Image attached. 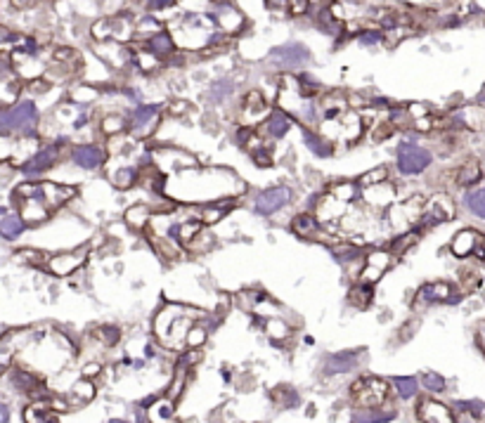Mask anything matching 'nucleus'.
Instances as JSON below:
<instances>
[{
	"label": "nucleus",
	"instance_id": "49",
	"mask_svg": "<svg viewBox=\"0 0 485 423\" xmlns=\"http://www.w3.org/2000/svg\"><path fill=\"white\" fill-rule=\"evenodd\" d=\"M479 333H481V345L485 348V322L481 324V331H479Z\"/></svg>",
	"mask_w": 485,
	"mask_h": 423
},
{
	"label": "nucleus",
	"instance_id": "7",
	"mask_svg": "<svg viewBox=\"0 0 485 423\" xmlns=\"http://www.w3.org/2000/svg\"><path fill=\"white\" fill-rule=\"evenodd\" d=\"M268 59L282 71H298L311 62V53H308V48L301 46V43H286V46L275 48Z\"/></svg>",
	"mask_w": 485,
	"mask_h": 423
},
{
	"label": "nucleus",
	"instance_id": "36",
	"mask_svg": "<svg viewBox=\"0 0 485 423\" xmlns=\"http://www.w3.org/2000/svg\"><path fill=\"white\" fill-rule=\"evenodd\" d=\"M161 31H164V28H161L159 21H157V19H152V14H147V17L137 24L135 36H140V38H145V43H147V41L154 38V36L161 33Z\"/></svg>",
	"mask_w": 485,
	"mask_h": 423
},
{
	"label": "nucleus",
	"instance_id": "42",
	"mask_svg": "<svg viewBox=\"0 0 485 423\" xmlns=\"http://www.w3.org/2000/svg\"><path fill=\"white\" fill-rule=\"evenodd\" d=\"M412 33V28L410 26H398V28H388V31H384V43L388 48H393L395 43H400V41H405L407 36Z\"/></svg>",
	"mask_w": 485,
	"mask_h": 423
},
{
	"label": "nucleus",
	"instance_id": "29",
	"mask_svg": "<svg viewBox=\"0 0 485 423\" xmlns=\"http://www.w3.org/2000/svg\"><path fill=\"white\" fill-rule=\"evenodd\" d=\"M140 180V170L135 166H123L119 168L116 173H112V182H114V187H119V189H128V187H133V184Z\"/></svg>",
	"mask_w": 485,
	"mask_h": 423
},
{
	"label": "nucleus",
	"instance_id": "8",
	"mask_svg": "<svg viewBox=\"0 0 485 423\" xmlns=\"http://www.w3.org/2000/svg\"><path fill=\"white\" fill-rule=\"evenodd\" d=\"M454 215V204L447 194H436L431 202H426V209L422 213V220H419V232L436 225H443V222L452 220Z\"/></svg>",
	"mask_w": 485,
	"mask_h": 423
},
{
	"label": "nucleus",
	"instance_id": "22",
	"mask_svg": "<svg viewBox=\"0 0 485 423\" xmlns=\"http://www.w3.org/2000/svg\"><path fill=\"white\" fill-rule=\"evenodd\" d=\"M291 128V116L286 114V111H273V114L268 116V121L263 123V130H266V135L268 137H273V140H282L286 132H289Z\"/></svg>",
	"mask_w": 485,
	"mask_h": 423
},
{
	"label": "nucleus",
	"instance_id": "48",
	"mask_svg": "<svg viewBox=\"0 0 485 423\" xmlns=\"http://www.w3.org/2000/svg\"><path fill=\"white\" fill-rule=\"evenodd\" d=\"M98 371H100V367L98 365H90V367H85V376H93V374H98Z\"/></svg>",
	"mask_w": 485,
	"mask_h": 423
},
{
	"label": "nucleus",
	"instance_id": "43",
	"mask_svg": "<svg viewBox=\"0 0 485 423\" xmlns=\"http://www.w3.org/2000/svg\"><path fill=\"white\" fill-rule=\"evenodd\" d=\"M358 41L363 46H379V43H384V31L381 28H365L358 33Z\"/></svg>",
	"mask_w": 485,
	"mask_h": 423
},
{
	"label": "nucleus",
	"instance_id": "30",
	"mask_svg": "<svg viewBox=\"0 0 485 423\" xmlns=\"http://www.w3.org/2000/svg\"><path fill=\"white\" fill-rule=\"evenodd\" d=\"M372 298H374V291H372V286H370V284H355V286L350 288V293H348L350 306H355V308H360V310L370 308Z\"/></svg>",
	"mask_w": 485,
	"mask_h": 423
},
{
	"label": "nucleus",
	"instance_id": "12",
	"mask_svg": "<svg viewBox=\"0 0 485 423\" xmlns=\"http://www.w3.org/2000/svg\"><path fill=\"white\" fill-rule=\"evenodd\" d=\"M57 159H60V147L57 145H48L43 147V150H38L36 154H31L24 163H21V173L24 175H41L46 173V170H50L57 163Z\"/></svg>",
	"mask_w": 485,
	"mask_h": 423
},
{
	"label": "nucleus",
	"instance_id": "1",
	"mask_svg": "<svg viewBox=\"0 0 485 423\" xmlns=\"http://www.w3.org/2000/svg\"><path fill=\"white\" fill-rule=\"evenodd\" d=\"M78 194L76 187L71 184H60V182H21L17 189H14V202L17 199H38V202L46 206L50 213H55L57 209H62L64 204L71 202L73 197Z\"/></svg>",
	"mask_w": 485,
	"mask_h": 423
},
{
	"label": "nucleus",
	"instance_id": "2",
	"mask_svg": "<svg viewBox=\"0 0 485 423\" xmlns=\"http://www.w3.org/2000/svg\"><path fill=\"white\" fill-rule=\"evenodd\" d=\"M187 308L171 306L164 313H159V317L154 319V329L161 340H166L168 345H182L187 343V336L192 331V317L185 315Z\"/></svg>",
	"mask_w": 485,
	"mask_h": 423
},
{
	"label": "nucleus",
	"instance_id": "51",
	"mask_svg": "<svg viewBox=\"0 0 485 423\" xmlns=\"http://www.w3.org/2000/svg\"><path fill=\"white\" fill-rule=\"evenodd\" d=\"M109 423H128V421H121V419H116V421H109Z\"/></svg>",
	"mask_w": 485,
	"mask_h": 423
},
{
	"label": "nucleus",
	"instance_id": "17",
	"mask_svg": "<svg viewBox=\"0 0 485 423\" xmlns=\"http://www.w3.org/2000/svg\"><path fill=\"white\" fill-rule=\"evenodd\" d=\"M71 159L80 168L95 170V168H100L102 163L107 161V152L102 150L100 145H78V147H73Z\"/></svg>",
	"mask_w": 485,
	"mask_h": 423
},
{
	"label": "nucleus",
	"instance_id": "46",
	"mask_svg": "<svg viewBox=\"0 0 485 423\" xmlns=\"http://www.w3.org/2000/svg\"><path fill=\"white\" fill-rule=\"evenodd\" d=\"M173 3L171 0H159V3H150L147 5V10H171Z\"/></svg>",
	"mask_w": 485,
	"mask_h": 423
},
{
	"label": "nucleus",
	"instance_id": "50",
	"mask_svg": "<svg viewBox=\"0 0 485 423\" xmlns=\"http://www.w3.org/2000/svg\"><path fill=\"white\" fill-rule=\"evenodd\" d=\"M0 409H3V412H0V414H3V423H7V419H10V414H7V407L3 404Z\"/></svg>",
	"mask_w": 485,
	"mask_h": 423
},
{
	"label": "nucleus",
	"instance_id": "5",
	"mask_svg": "<svg viewBox=\"0 0 485 423\" xmlns=\"http://www.w3.org/2000/svg\"><path fill=\"white\" fill-rule=\"evenodd\" d=\"M395 161H398V170L402 175H419L431 166L433 157L429 150H424V147L414 142H400Z\"/></svg>",
	"mask_w": 485,
	"mask_h": 423
},
{
	"label": "nucleus",
	"instance_id": "34",
	"mask_svg": "<svg viewBox=\"0 0 485 423\" xmlns=\"http://www.w3.org/2000/svg\"><path fill=\"white\" fill-rule=\"evenodd\" d=\"M128 125H130V123H128L123 116H119V114L102 118V132H105L107 137H119L121 132L128 128Z\"/></svg>",
	"mask_w": 485,
	"mask_h": 423
},
{
	"label": "nucleus",
	"instance_id": "27",
	"mask_svg": "<svg viewBox=\"0 0 485 423\" xmlns=\"http://www.w3.org/2000/svg\"><path fill=\"white\" fill-rule=\"evenodd\" d=\"M395 419V412H384L379 409H358L353 412V423H388Z\"/></svg>",
	"mask_w": 485,
	"mask_h": 423
},
{
	"label": "nucleus",
	"instance_id": "38",
	"mask_svg": "<svg viewBox=\"0 0 485 423\" xmlns=\"http://www.w3.org/2000/svg\"><path fill=\"white\" fill-rule=\"evenodd\" d=\"M422 383H424V388L429 390V392H445V378L436 374V371H426V374L422 376Z\"/></svg>",
	"mask_w": 485,
	"mask_h": 423
},
{
	"label": "nucleus",
	"instance_id": "19",
	"mask_svg": "<svg viewBox=\"0 0 485 423\" xmlns=\"http://www.w3.org/2000/svg\"><path fill=\"white\" fill-rule=\"evenodd\" d=\"M365 204L374 206V209H386V206H393V199H395V187L391 182H381L377 187H367L363 189V197Z\"/></svg>",
	"mask_w": 485,
	"mask_h": 423
},
{
	"label": "nucleus",
	"instance_id": "18",
	"mask_svg": "<svg viewBox=\"0 0 485 423\" xmlns=\"http://www.w3.org/2000/svg\"><path fill=\"white\" fill-rule=\"evenodd\" d=\"M85 263V249L83 251H73V254H64V256H55L50 258V270H53V274H57V277H69V274H73L78 270L80 265Z\"/></svg>",
	"mask_w": 485,
	"mask_h": 423
},
{
	"label": "nucleus",
	"instance_id": "31",
	"mask_svg": "<svg viewBox=\"0 0 485 423\" xmlns=\"http://www.w3.org/2000/svg\"><path fill=\"white\" fill-rule=\"evenodd\" d=\"M419 234H422L419 229H410V232L395 236V239L391 241V251H388V254H391V256H402L410 246H414V244L419 241Z\"/></svg>",
	"mask_w": 485,
	"mask_h": 423
},
{
	"label": "nucleus",
	"instance_id": "21",
	"mask_svg": "<svg viewBox=\"0 0 485 423\" xmlns=\"http://www.w3.org/2000/svg\"><path fill=\"white\" fill-rule=\"evenodd\" d=\"M291 229L296 232L298 236H303V239H318L322 241V236H325V232H322V225L318 218H313V215H296L291 222Z\"/></svg>",
	"mask_w": 485,
	"mask_h": 423
},
{
	"label": "nucleus",
	"instance_id": "14",
	"mask_svg": "<svg viewBox=\"0 0 485 423\" xmlns=\"http://www.w3.org/2000/svg\"><path fill=\"white\" fill-rule=\"evenodd\" d=\"M268 100L263 98V93L261 90H251L244 98V105H241V114H244V121L246 125H256V123H266L268 121Z\"/></svg>",
	"mask_w": 485,
	"mask_h": 423
},
{
	"label": "nucleus",
	"instance_id": "47",
	"mask_svg": "<svg viewBox=\"0 0 485 423\" xmlns=\"http://www.w3.org/2000/svg\"><path fill=\"white\" fill-rule=\"evenodd\" d=\"M48 83H46V80H33V83H31V90L33 93H48Z\"/></svg>",
	"mask_w": 485,
	"mask_h": 423
},
{
	"label": "nucleus",
	"instance_id": "3",
	"mask_svg": "<svg viewBox=\"0 0 485 423\" xmlns=\"http://www.w3.org/2000/svg\"><path fill=\"white\" fill-rule=\"evenodd\" d=\"M0 125H3L5 135H24L31 137L38 132V109L31 100H19L14 102L12 107L3 109V116H0Z\"/></svg>",
	"mask_w": 485,
	"mask_h": 423
},
{
	"label": "nucleus",
	"instance_id": "33",
	"mask_svg": "<svg viewBox=\"0 0 485 423\" xmlns=\"http://www.w3.org/2000/svg\"><path fill=\"white\" fill-rule=\"evenodd\" d=\"M381 182H388V168L386 166H379V168H372L367 170L365 175H360V189H367V187H377Z\"/></svg>",
	"mask_w": 485,
	"mask_h": 423
},
{
	"label": "nucleus",
	"instance_id": "11",
	"mask_svg": "<svg viewBox=\"0 0 485 423\" xmlns=\"http://www.w3.org/2000/svg\"><path fill=\"white\" fill-rule=\"evenodd\" d=\"M130 132H133L135 137H147L152 135L154 128H157L159 123V107L157 105H140L133 109V114H130Z\"/></svg>",
	"mask_w": 485,
	"mask_h": 423
},
{
	"label": "nucleus",
	"instance_id": "16",
	"mask_svg": "<svg viewBox=\"0 0 485 423\" xmlns=\"http://www.w3.org/2000/svg\"><path fill=\"white\" fill-rule=\"evenodd\" d=\"M360 360H363V350H346V352H334L329 355V357L325 360V365H322V369H325L327 376H334V374H348V371H353Z\"/></svg>",
	"mask_w": 485,
	"mask_h": 423
},
{
	"label": "nucleus",
	"instance_id": "26",
	"mask_svg": "<svg viewBox=\"0 0 485 423\" xmlns=\"http://www.w3.org/2000/svg\"><path fill=\"white\" fill-rule=\"evenodd\" d=\"M152 211H150V206H145V204H135L133 209H128L126 211V222L133 229H145L147 225H152Z\"/></svg>",
	"mask_w": 485,
	"mask_h": 423
},
{
	"label": "nucleus",
	"instance_id": "25",
	"mask_svg": "<svg viewBox=\"0 0 485 423\" xmlns=\"http://www.w3.org/2000/svg\"><path fill=\"white\" fill-rule=\"evenodd\" d=\"M483 177V170L479 166V161H464L461 166L457 168V173H454V180L461 187H469V184H476Z\"/></svg>",
	"mask_w": 485,
	"mask_h": 423
},
{
	"label": "nucleus",
	"instance_id": "13",
	"mask_svg": "<svg viewBox=\"0 0 485 423\" xmlns=\"http://www.w3.org/2000/svg\"><path fill=\"white\" fill-rule=\"evenodd\" d=\"M391 254H386V251H381V254H370L363 261V267H360L358 272V279L360 284H374L377 279H381V274H384L388 267H391Z\"/></svg>",
	"mask_w": 485,
	"mask_h": 423
},
{
	"label": "nucleus",
	"instance_id": "39",
	"mask_svg": "<svg viewBox=\"0 0 485 423\" xmlns=\"http://www.w3.org/2000/svg\"><path fill=\"white\" fill-rule=\"evenodd\" d=\"M466 206L469 211H474L479 218H485V187L471 192V194L466 197Z\"/></svg>",
	"mask_w": 485,
	"mask_h": 423
},
{
	"label": "nucleus",
	"instance_id": "37",
	"mask_svg": "<svg viewBox=\"0 0 485 423\" xmlns=\"http://www.w3.org/2000/svg\"><path fill=\"white\" fill-rule=\"evenodd\" d=\"M14 258H17L19 263H28V265H50V258L33 249H21Z\"/></svg>",
	"mask_w": 485,
	"mask_h": 423
},
{
	"label": "nucleus",
	"instance_id": "41",
	"mask_svg": "<svg viewBox=\"0 0 485 423\" xmlns=\"http://www.w3.org/2000/svg\"><path fill=\"white\" fill-rule=\"evenodd\" d=\"M230 93H232V83L223 78V80H216V83H213V88L209 90V98L213 102H223L225 98H230Z\"/></svg>",
	"mask_w": 485,
	"mask_h": 423
},
{
	"label": "nucleus",
	"instance_id": "52",
	"mask_svg": "<svg viewBox=\"0 0 485 423\" xmlns=\"http://www.w3.org/2000/svg\"><path fill=\"white\" fill-rule=\"evenodd\" d=\"M481 258H485V246H483V251H481Z\"/></svg>",
	"mask_w": 485,
	"mask_h": 423
},
{
	"label": "nucleus",
	"instance_id": "44",
	"mask_svg": "<svg viewBox=\"0 0 485 423\" xmlns=\"http://www.w3.org/2000/svg\"><path fill=\"white\" fill-rule=\"evenodd\" d=\"M249 154H251V159H254L256 166H261V168L273 166V159H270V154L266 152V145H261V147H249Z\"/></svg>",
	"mask_w": 485,
	"mask_h": 423
},
{
	"label": "nucleus",
	"instance_id": "24",
	"mask_svg": "<svg viewBox=\"0 0 485 423\" xmlns=\"http://www.w3.org/2000/svg\"><path fill=\"white\" fill-rule=\"evenodd\" d=\"M419 419L426 421V423H452V414L443 404L422 402V409H419Z\"/></svg>",
	"mask_w": 485,
	"mask_h": 423
},
{
	"label": "nucleus",
	"instance_id": "9",
	"mask_svg": "<svg viewBox=\"0 0 485 423\" xmlns=\"http://www.w3.org/2000/svg\"><path fill=\"white\" fill-rule=\"evenodd\" d=\"M291 202V189L279 184V187L263 189L259 197L254 199V209L259 215H275L277 211H282L284 206H289Z\"/></svg>",
	"mask_w": 485,
	"mask_h": 423
},
{
	"label": "nucleus",
	"instance_id": "4",
	"mask_svg": "<svg viewBox=\"0 0 485 423\" xmlns=\"http://www.w3.org/2000/svg\"><path fill=\"white\" fill-rule=\"evenodd\" d=\"M353 397L360 404V409H379L388 397V383L381 378L365 376L353 383Z\"/></svg>",
	"mask_w": 485,
	"mask_h": 423
},
{
	"label": "nucleus",
	"instance_id": "15",
	"mask_svg": "<svg viewBox=\"0 0 485 423\" xmlns=\"http://www.w3.org/2000/svg\"><path fill=\"white\" fill-rule=\"evenodd\" d=\"M485 246V236L476 229H461V232L452 239V254L457 258H469L474 254L481 256Z\"/></svg>",
	"mask_w": 485,
	"mask_h": 423
},
{
	"label": "nucleus",
	"instance_id": "20",
	"mask_svg": "<svg viewBox=\"0 0 485 423\" xmlns=\"http://www.w3.org/2000/svg\"><path fill=\"white\" fill-rule=\"evenodd\" d=\"M301 137H303V145L315 154V157L327 159V157H332V154H334V145L329 142L325 135H320V132L311 130L308 125H301Z\"/></svg>",
	"mask_w": 485,
	"mask_h": 423
},
{
	"label": "nucleus",
	"instance_id": "45",
	"mask_svg": "<svg viewBox=\"0 0 485 423\" xmlns=\"http://www.w3.org/2000/svg\"><path fill=\"white\" fill-rule=\"evenodd\" d=\"M311 3H289L291 14H306V10H311Z\"/></svg>",
	"mask_w": 485,
	"mask_h": 423
},
{
	"label": "nucleus",
	"instance_id": "40",
	"mask_svg": "<svg viewBox=\"0 0 485 423\" xmlns=\"http://www.w3.org/2000/svg\"><path fill=\"white\" fill-rule=\"evenodd\" d=\"M95 338L102 340L107 348H112L119 343V338H121V331L116 329V326H100L98 331H95Z\"/></svg>",
	"mask_w": 485,
	"mask_h": 423
},
{
	"label": "nucleus",
	"instance_id": "32",
	"mask_svg": "<svg viewBox=\"0 0 485 423\" xmlns=\"http://www.w3.org/2000/svg\"><path fill=\"white\" fill-rule=\"evenodd\" d=\"M393 388L402 400H410L419 392V381L414 376H398V378H393Z\"/></svg>",
	"mask_w": 485,
	"mask_h": 423
},
{
	"label": "nucleus",
	"instance_id": "23",
	"mask_svg": "<svg viewBox=\"0 0 485 423\" xmlns=\"http://www.w3.org/2000/svg\"><path fill=\"white\" fill-rule=\"evenodd\" d=\"M145 50H147V53H152L154 57L171 55L175 50V41H173V36L168 31H161V33L154 36V38H150L145 43Z\"/></svg>",
	"mask_w": 485,
	"mask_h": 423
},
{
	"label": "nucleus",
	"instance_id": "10",
	"mask_svg": "<svg viewBox=\"0 0 485 423\" xmlns=\"http://www.w3.org/2000/svg\"><path fill=\"white\" fill-rule=\"evenodd\" d=\"M459 301L461 296L452 293V284H447V281H431V284H424L417 291L414 306L424 308V306H433V303H447V306H452V303H459Z\"/></svg>",
	"mask_w": 485,
	"mask_h": 423
},
{
	"label": "nucleus",
	"instance_id": "28",
	"mask_svg": "<svg viewBox=\"0 0 485 423\" xmlns=\"http://www.w3.org/2000/svg\"><path fill=\"white\" fill-rule=\"evenodd\" d=\"M26 222L21 220V215H7L3 213V220H0V232H3L5 239H17V236L24 232Z\"/></svg>",
	"mask_w": 485,
	"mask_h": 423
},
{
	"label": "nucleus",
	"instance_id": "35",
	"mask_svg": "<svg viewBox=\"0 0 485 423\" xmlns=\"http://www.w3.org/2000/svg\"><path fill=\"white\" fill-rule=\"evenodd\" d=\"M232 206H234V202H230V204H209V209L202 213V222H204V225H213V222L223 220V215L230 211Z\"/></svg>",
	"mask_w": 485,
	"mask_h": 423
},
{
	"label": "nucleus",
	"instance_id": "6",
	"mask_svg": "<svg viewBox=\"0 0 485 423\" xmlns=\"http://www.w3.org/2000/svg\"><path fill=\"white\" fill-rule=\"evenodd\" d=\"M426 209V202L422 197H412L402 204H393L391 206V225L398 232H410L414 229V225H419L422 220V213Z\"/></svg>",
	"mask_w": 485,
	"mask_h": 423
}]
</instances>
